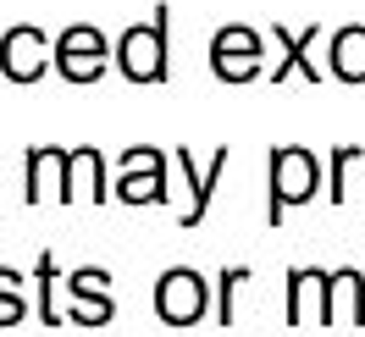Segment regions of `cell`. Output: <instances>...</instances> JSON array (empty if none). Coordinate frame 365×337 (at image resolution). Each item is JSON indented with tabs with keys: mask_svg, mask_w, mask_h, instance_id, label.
<instances>
[{
	"mask_svg": "<svg viewBox=\"0 0 365 337\" xmlns=\"http://www.w3.org/2000/svg\"><path fill=\"white\" fill-rule=\"evenodd\" d=\"M316 188H321V160L310 155V150H299V144L272 150V199H266V222L282 227V216H288L294 204L316 199Z\"/></svg>",
	"mask_w": 365,
	"mask_h": 337,
	"instance_id": "cell-1",
	"label": "cell"
},
{
	"mask_svg": "<svg viewBox=\"0 0 365 337\" xmlns=\"http://www.w3.org/2000/svg\"><path fill=\"white\" fill-rule=\"evenodd\" d=\"M210 310V282L194 266H166L155 276V315L166 326H200Z\"/></svg>",
	"mask_w": 365,
	"mask_h": 337,
	"instance_id": "cell-2",
	"label": "cell"
},
{
	"mask_svg": "<svg viewBox=\"0 0 365 337\" xmlns=\"http://www.w3.org/2000/svg\"><path fill=\"white\" fill-rule=\"evenodd\" d=\"M116 67L133 83H166V6H155L150 23H138L122 33L116 45Z\"/></svg>",
	"mask_w": 365,
	"mask_h": 337,
	"instance_id": "cell-3",
	"label": "cell"
},
{
	"mask_svg": "<svg viewBox=\"0 0 365 337\" xmlns=\"http://www.w3.org/2000/svg\"><path fill=\"white\" fill-rule=\"evenodd\" d=\"M210 72L222 78V83H255L260 72H266V50H260V33L244 23L222 28L216 39H210Z\"/></svg>",
	"mask_w": 365,
	"mask_h": 337,
	"instance_id": "cell-4",
	"label": "cell"
},
{
	"mask_svg": "<svg viewBox=\"0 0 365 337\" xmlns=\"http://www.w3.org/2000/svg\"><path fill=\"white\" fill-rule=\"evenodd\" d=\"M67 282V299H72V321L78 326H106L116 315V299H111V271L106 266H78L61 276Z\"/></svg>",
	"mask_w": 365,
	"mask_h": 337,
	"instance_id": "cell-5",
	"label": "cell"
},
{
	"mask_svg": "<svg viewBox=\"0 0 365 337\" xmlns=\"http://www.w3.org/2000/svg\"><path fill=\"white\" fill-rule=\"evenodd\" d=\"M321 326H365V271L338 266L321 288Z\"/></svg>",
	"mask_w": 365,
	"mask_h": 337,
	"instance_id": "cell-6",
	"label": "cell"
},
{
	"mask_svg": "<svg viewBox=\"0 0 365 337\" xmlns=\"http://www.w3.org/2000/svg\"><path fill=\"white\" fill-rule=\"evenodd\" d=\"M116 199L122 204H166V166L155 150H128L122 155V177H116Z\"/></svg>",
	"mask_w": 365,
	"mask_h": 337,
	"instance_id": "cell-7",
	"label": "cell"
},
{
	"mask_svg": "<svg viewBox=\"0 0 365 337\" xmlns=\"http://www.w3.org/2000/svg\"><path fill=\"white\" fill-rule=\"evenodd\" d=\"M56 72H61L67 83H94V78L106 72V39H100L94 28H67V33L56 39Z\"/></svg>",
	"mask_w": 365,
	"mask_h": 337,
	"instance_id": "cell-8",
	"label": "cell"
},
{
	"mask_svg": "<svg viewBox=\"0 0 365 337\" xmlns=\"http://www.w3.org/2000/svg\"><path fill=\"white\" fill-rule=\"evenodd\" d=\"M178 166H182V177H188V210H182V227H200L205 222V210H210V194H216V182H222V172H227V150H216V155L200 166V160L188 155V150H178Z\"/></svg>",
	"mask_w": 365,
	"mask_h": 337,
	"instance_id": "cell-9",
	"label": "cell"
},
{
	"mask_svg": "<svg viewBox=\"0 0 365 337\" xmlns=\"http://www.w3.org/2000/svg\"><path fill=\"white\" fill-rule=\"evenodd\" d=\"M0 72L17 78V83H34L45 72V33L39 28H11L0 39Z\"/></svg>",
	"mask_w": 365,
	"mask_h": 337,
	"instance_id": "cell-10",
	"label": "cell"
},
{
	"mask_svg": "<svg viewBox=\"0 0 365 337\" xmlns=\"http://www.w3.org/2000/svg\"><path fill=\"white\" fill-rule=\"evenodd\" d=\"M321 288H327V271L321 266H288V310H282V321L304 326L310 299H316V315H321Z\"/></svg>",
	"mask_w": 365,
	"mask_h": 337,
	"instance_id": "cell-11",
	"label": "cell"
},
{
	"mask_svg": "<svg viewBox=\"0 0 365 337\" xmlns=\"http://www.w3.org/2000/svg\"><path fill=\"white\" fill-rule=\"evenodd\" d=\"M332 78L365 83V23H349L332 33Z\"/></svg>",
	"mask_w": 365,
	"mask_h": 337,
	"instance_id": "cell-12",
	"label": "cell"
},
{
	"mask_svg": "<svg viewBox=\"0 0 365 337\" xmlns=\"http://www.w3.org/2000/svg\"><path fill=\"white\" fill-rule=\"evenodd\" d=\"M61 172H67V150H28V177H23V199L39 204L50 199V182H56V194H61Z\"/></svg>",
	"mask_w": 365,
	"mask_h": 337,
	"instance_id": "cell-13",
	"label": "cell"
},
{
	"mask_svg": "<svg viewBox=\"0 0 365 337\" xmlns=\"http://www.w3.org/2000/svg\"><path fill=\"white\" fill-rule=\"evenodd\" d=\"M272 33H277V50H282V61H277V83H282L288 72L321 78V67L310 61V39H316V28H304V33H294V28H272Z\"/></svg>",
	"mask_w": 365,
	"mask_h": 337,
	"instance_id": "cell-14",
	"label": "cell"
},
{
	"mask_svg": "<svg viewBox=\"0 0 365 337\" xmlns=\"http://www.w3.org/2000/svg\"><path fill=\"white\" fill-rule=\"evenodd\" d=\"M34 282H39V299H34V310L45 326H61V310H56V282H61V271H56V254H39V266H34Z\"/></svg>",
	"mask_w": 365,
	"mask_h": 337,
	"instance_id": "cell-15",
	"label": "cell"
},
{
	"mask_svg": "<svg viewBox=\"0 0 365 337\" xmlns=\"http://www.w3.org/2000/svg\"><path fill=\"white\" fill-rule=\"evenodd\" d=\"M28 315V293H23V276L11 266H0V326H23Z\"/></svg>",
	"mask_w": 365,
	"mask_h": 337,
	"instance_id": "cell-16",
	"label": "cell"
},
{
	"mask_svg": "<svg viewBox=\"0 0 365 337\" xmlns=\"http://www.w3.org/2000/svg\"><path fill=\"white\" fill-rule=\"evenodd\" d=\"M250 282V266H227L216 276V326H232V288Z\"/></svg>",
	"mask_w": 365,
	"mask_h": 337,
	"instance_id": "cell-17",
	"label": "cell"
},
{
	"mask_svg": "<svg viewBox=\"0 0 365 337\" xmlns=\"http://www.w3.org/2000/svg\"><path fill=\"white\" fill-rule=\"evenodd\" d=\"M354 160H360V150H354V144H338V150H332V166H327V172H332V194H327V199L332 204H343L349 199V194H343V188H349V166H354Z\"/></svg>",
	"mask_w": 365,
	"mask_h": 337,
	"instance_id": "cell-18",
	"label": "cell"
}]
</instances>
